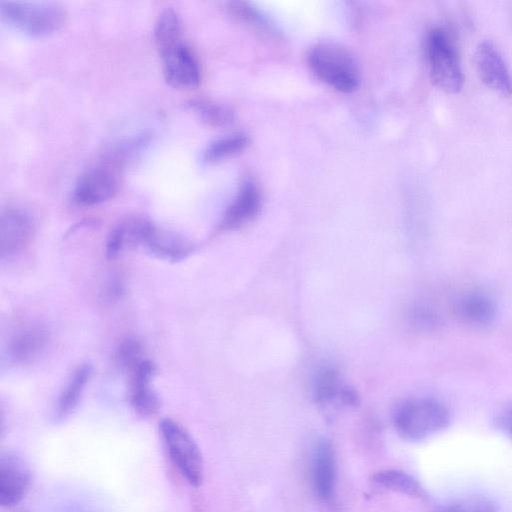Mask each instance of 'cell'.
<instances>
[{"instance_id":"obj_1","label":"cell","mask_w":512,"mask_h":512,"mask_svg":"<svg viewBox=\"0 0 512 512\" xmlns=\"http://www.w3.org/2000/svg\"><path fill=\"white\" fill-rule=\"evenodd\" d=\"M308 64L321 81L339 92L351 93L360 84V72L355 59L338 44H316L308 53Z\"/></svg>"},{"instance_id":"obj_2","label":"cell","mask_w":512,"mask_h":512,"mask_svg":"<svg viewBox=\"0 0 512 512\" xmlns=\"http://www.w3.org/2000/svg\"><path fill=\"white\" fill-rule=\"evenodd\" d=\"M449 423V411L437 399L418 397L402 403L394 413L397 432L408 440H422L441 430Z\"/></svg>"},{"instance_id":"obj_3","label":"cell","mask_w":512,"mask_h":512,"mask_svg":"<svg viewBox=\"0 0 512 512\" xmlns=\"http://www.w3.org/2000/svg\"><path fill=\"white\" fill-rule=\"evenodd\" d=\"M159 433L168 457L181 477L191 486H200L204 478V463L192 435L171 418L159 422Z\"/></svg>"},{"instance_id":"obj_4","label":"cell","mask_w":512,"mask_h":512,"mask_svg":"<svg viewBox=\"0 0 512 512\" xmlns=\"http://www.w3.org/2000/svg\"><path fill=\"white\" fill-rule=\"evenodd\" d=\"M3 19L30 35H46L63 26L65 10L51 1H1Z\"/></svg>"},{"instance_id":"obj_5","label":"cell","mask_w":512,"mask_h":512,"mask_svg":"<svg viewBox=\"0 0 512 512\" xmlns=\"http://www.w3.org/2000/svg\"><path fill=\"white\" fill-rule=\"evenodd\" d=\"M426 55L433 83L444 92H459L463 85V73L455 45L445 29L438 27L429 32Z\"/></svg>"},{"instance_id":"obj_6","label":"cell","mask_w":512,"mask_h":512,"mask_svg":"<svg viewBox=\"0 0 512 512\" xmlns=\"http://www.w3.org/2000/svg\"><path fill=\"white\" fill-rule=\"evenodd\" d=\"M119 155L113 160L103 161L87 169L77 180L73 201L82 207H89L110 199L118 188L117 165L121 163Z\"/></svg>"},{"instance_id":"obj_7","label":"cell","mask_w":512,"mask_h":512,"mask_svg":"<svg viewBox=\"0 0 512 512\" xmlns=\"http://www.w3.org/2000/svg\"><path fill=\"white\" fill-rule=\"evenodd\" d=\"M162 60L163 74L173 87L189 89L200 81V66L191 47L183 37L157 47Z\"/></svg>"},{"instance_id":"obj_8","label":"cell","mask_w":512,"mask_h":512,"mask_svg":"<svg viewBox=\"0 0 512 512\" xmlns=\"http://www.w3.org/2000/svg\"><path fill=\"white\" fill-rule=\"evenodd\" d=\"M31 483V472L26 461L16 452L2 451L0 455V503L10 508L26 495Z\"/></svg>"},{"instance_id":"obj_9","label":"cell","mask_w":512,"mask_h":512,"mask_svg":"<svg viewBox=\"0 0 512 512\" xmlns=\"http://www.w3.org/2000/svg\"><path fill=\"white\" fill-rule=\"evenodd\" d=\"M475 65L481 81L501 96L512 94V75L501 53L489 40L478 44Z\"/></svg>"},{"instance_id":"obj_10","label":"cell","mask_w":512,"mask_h":512,"mask_svg":"<svg viewBox=\"0 0 512 512\" xmlns=\"http://www.w3.org/2000/svg\"><path fill=\"white\" fill-rule=\"evenodd\" d=\"M33 231L30 214L19 207H8L2 211L0 221L1 258H11L29 242Z\"/></svg>"},{"instance_id":"obj_11","label":"cell","mask_w":512,"mask_h":512,"mask_svg":"<svg viewBox=\"0 0 512 512\" xmlns=\"http://www.w3.org/2000/svg\"><path fill=\"white\" fill-rule=\"evenodd\" d=\"M139 245L156 257L171 261L185 259L193 251V245L186 238L148 220Z\"/></svg>"},{"instance_id":"obj_12","label":"cell","mask_w":512,"mask_h":512,"mask_svg":"<svg viewBox=\"0 0 512 512\" xmlns=\"http://www.w3.org/2000/svg\"><path fill=\"white\" fill-rule=\"evenodd\" d=\"M154 374L155 365L148 359H143L132 370L130 404L141 416H152L160 407L158 395L151 387Z\"/></svg>"},{"instance_id":"obj_13","label":"cell","mask_w":512,"mask_h":512,"mask_svg":"<svg viewBox=\"0 0 512 512\" xmlns=\"http://www.w3.org/2000/svg\"><path fill=\"white\" fill-rule=\"evenodd\" d=\"M311 475L317 497L330 500L336 483V461L333 447L327 440L319 441L314 449Z\"/></svg>"},{"instance_id":"obj_14","label":"cell","mask_w":512,"mask_h":512,"mask_svg":"<svg viewBox=\"0 0 512 512\" xmlns=\"http://www.w3.org/2000/svg\"><path fill=\"white\" fill-rule=\"evenodd\" d=\"M260 206L261 195L257 185L250 180L245 181L236 197L227 207L220 227L225 230L241 227L255 218Z\"/></svg>"},{"instance_id":"obj_15","label":"cell","mask_w":512,"mask_h":512,"mask_svg":"<svg viewBox=\"0 0 512 512\" xmlns=\"http://www.w3.org/2000/svg\"><path fill=\"white\" fill-rule=\"evenodd\" d=\"M316 401L326 407H348L358 404L355 390L349 387L334 369H325L318 374L314 384Z\"/></svg>"},{"instance_id":"obj_16","label":"cell","mask_w":512,"mask_h":512,"mask_svg":"<svg viewBox=\"0 0 512 512\" xmlns=\"http://www.w3.org/2000/svg\"><path fill=\"white\" fill-rule=\"evenodd\" d=\"M453 310L462 322L482 326L494 321L498 308L491 295L481 291H470L455 300Z\"/></svg>"},{"instance_id":"obj_17","label":"cell","mask_w":512,"mask_h":512,"mask_svg":"<svg viewBox=\"0 0 512 512\" xmlns=\"http://www.w3.org/2000/svg\"><path fill=\"white\" fill-rule=\"evenodd\" d=\"M48 342L47 330L39 325L26 326L17 331L8 342L7 353L14 363L33 361L45 349Z\"/></svg>"},{"instance_id":"obj_18","label":"cell","mask_w":512,"mask_h":512,"mask_svg":"<svg viewBox=\"0 0 512 512\" xmlns=\"http://www.w3.org/2000/svg\"><path fill=\"white\" fill-rule=\"evenodd\" d=\"M91 374L92 367L87 363L79 365L73 371L58 397L55 407L57 419H65L76 409Z\"/></svg>"},{"instance_id":"obj_19","label":"cell","mask_w":512,"mask_h":512,"mask_svg":"<svg viewBox=\"0 0 512 512\" xmlns=\"http://www.w3.org/2000/svg\"><path fill=\"white\" fill-rule=\"evenodd\" d=\"M373 480L385 489L414 497H423L424 491L419 482L410 474L398 469L378 471Z\"/></svg>"},{"instance_id":"obj_20","label":"cell","mask_w":512,"mask_h":512,"mask_svg":"<svg viewBox=\"0 0 512 512\" xmlns=\"http://www.w3.org/2000/svg\"><path fill=\"white\" fill-rule=\"evenodd\" d=\"M249 144L246 135L236 133L210 142L202 153L204 162L213 163L232 157L243 151Z\"/></svg>"},{"instance_id":"obj_21","label":"cell","mask_w":512,"mask_h":512,"mask_svg":"<svg viewBox=\"0 0 512 512\" xmlns=\"http://www.w3.org/2000/svg\"><path fill=\"white\" fill-rule=\"evenodd\" d=\"M187 106L204 122L212 126L230 124L234 114L230 108L207 99H193Z\"/></svg>"},{"instance_id":"obj_22","label":"cell","mask_w":512,"mask_h":512,"mask_svg":"<svg viewBox=\"0 0 512 512\" xmlns=\"http://www.w3.org/2000/svg\"><path fill=\"white\" fill-rule=\"evenodd\" d=\"M436 512H498L495 503L484 496H469L453 500Z\"/></svg>"},{"instance_id":"obj_23","label":"cell","mask_w":512,"mask_h":512,"mask_svg":"<svg viewBox=\"0 0 512 512\" xmlns=\"http://www.w3.org/2000/svg\"><path fill=\"white\" fill-rule=\"evenodd\" d=\"M142 346L134 338L124 340L118 347L116 360L120 367L133 370L142 360Z\"/></svg>"},{"instance_id":"obj_24","label":"cell","mask_w":512,"mask_h":512,"mask_svg":"<svg viewBox=\"0 0 512 512\" xmlns=\"http://www.w3.org/2000/svg\"><path fill=\"white\" fill-rule=\"evenodd\" d=\"M496 422L503 432L512 437V405L498 415Z\"/></svg>"}]
</instances>
